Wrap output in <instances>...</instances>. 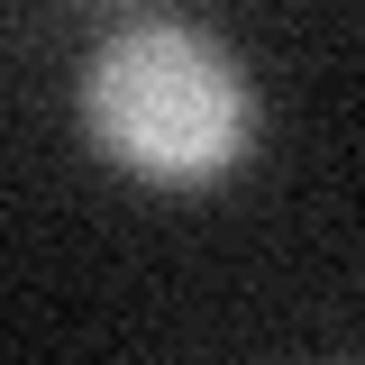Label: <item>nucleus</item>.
I'll list each match as a JSON object with an SVG mask.
<instances>
[{
	"mask_svg": "<svg viewBox=\"0 0 365 365\" xmlns=\"http://www.w3.org/2000/svg\"><path fill=\"white\" fill-rule=\"evenodd\" d=\"M83 128L146 182H220L256 146V83L210 28L137 19L83 64Z\"/></svg>",
	"mask_w": 365,
	"mask_h": 365,
	"instance_id": "f257e3e1",
	"label": "nucleus"
}]
</instances>
